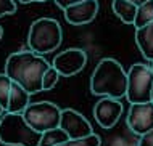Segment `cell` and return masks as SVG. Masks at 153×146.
I'll return each mask as SVG.
<instances>
[{"instance_id": "obj_1", "label": "cell", "mask_w": 153, "mask_h": 146, "mask_svg": "<svg viewBox=\"0 0 153 146\" xmlns=\"http://www.w3.org/2000/svg\"><path fill=\"white\" fill-rule=\"evenodd\" d=\"M50 66L42 55H37L32 50L29 52H16L7 58L5 74L21 85L29 95L42 91V76Z\"/></svg>"}, {"instance_id": "obj_2", "label": "cell", "mask_w": 153, "mask_h": 146, "mask_svg": "<svg viewBox=\"0 0 153 146\" xmlns=\"http://www.w3.org/2000/svg\"><path fill=\"white\" fill-rule=\"evenodd\" d=\"M127 76L121 63L113 58H103L97 63L92 77H90V90L97 97L123 98L126 95Z\"/></svg>"}, {"instance_id": "obj_3", "label": "cell", "mask_w": 153, "mask_h": 146, "mask_svg": "<svg viewBox=\"0 0 153 146\" xmlns=\"http://www.w3.org/2000/svg\"><path fill=\"white\" fill-rule=\"evenodd\" d=\"M40 133L24 120L21 112H3L0 117V141L8 146H37Z\"/></svg>"}, {"instance_id": "obj_4", "label": "cell", "mask_w": 153, "mask_h": 146, "mask_svg": "<svg viewBox=\"0 0 153 146\" xmlns=\"http://www.w3.org/2000/svg\"><path fill=\"white\" fill-rule=\"evenodd\" d=\"M63 40V31L56 19L39 18L31 24L27 34V45L37 55L52 53L60 47Z\"/></svg>"}, {"instance_id": "obj_5", "label": "cell", "mask_w": 153, "mask_h": 146, "mask_svg": "<svg viewBox=\"0 0 153 146\" xmlns=\"http://www.w3.org/2000/svg\"><path fill=\"white\" fill-rule=\"evenodd\" d=\"M127 76V85H126V95L129 103H143L152 100L153 91V71L150 66L143 63H135L132 64Z\"/></svg>"}, {"instance_id": "obj_6", "label": "cell", "mask_w": 153, "mask_h": 146, "mask_svg": "<svg viewBox=\"0 0 153 146\" xmlns=\"http://www.w3.org/2000/svg\"><path fill=\"white\" fill-rule=\"evenodd\" d=\"M21 114L24 120L36 132L42 133L45 130L58 127L61 109L52 101H37V103H29Z\"/></svg>"}, {"instance_id": "obj_7", "label": "cell", "mask_w": 153, "mask_h": 146, "mask_svg": "<svg viewBox=\"0 0 153 146\" xmlns=\"http://www.w3.org/2000/svg\"><path fill=\"white\" fill-rule=\"evenodd\" d=\"M87 64V53L81 48H68L58 53L53 60L52 66L58 71L60 76L71 77L81 72Z\"/></svg>"}, {"instance_id": "obj_8", "label": "cell", "mask_w": 153, "mask_h": 146, "mask_svg": "<svg viewBox=\"0 0 153 146\" xmlns=\"http://www.w3.org/2000/svg\"><path fill=\"white\" fill-rule=\"evenodd\" d=\"M126 120L127 127L135 135H142L153 128V100L143 103H131Z\"/></svg>"}, {"instance_id": "obj_9", "label": "cell", "mask_w": 153, "mask_h": 146, "mask_svg": "<svg viewBox=\"0 0 153 146\" xmlns=\"http://www.w3.org/2000/svg\"><path fill=\"white\" fill-rule=\"evenodd\" d=\"M58 127L66 132L68 138H82V136H87L90 133H94L92 125L89 124V120L79 111L71 109V108L61 109Z\"/></svg>"}, {"instance_id": "obj_10", "label": "cell", "mask_w": 153, "mask_h": 146, "mask_svg": "<svg viewBox=\"0 0 153 146\" xmlns=\"http://www.w3.org/2000/svg\"><path fill=\"white\" fill-rule=\"evenodd\" d=\"M123 114V103L116 98L102 97L94 106V117L102 128H111L118 124Z\"/></svg>"}, {"instance_id": "obj_11", "label": "cell", "mask_w": 153, "mask_h": 146, "mask_svg": "<svg viewBox=\"0 0 153 146\" xmlns=\"http://www.w3.org/2000/svg\"><path fill=\"white\" fill-rule=\"evenodd\" d=\"M65 18L73 26H82L89 24L95 19L98 13V2L97 0H82L79 3L65 8Z\"/></svg>"}, {"instance_id": "obj_12", "label": "cell", "mask_w": 153, "mask_h": 146, "mask_svg": "<svg viewBox=\"0 0 153 146\" xmlns=\"http://www.w3.org/2000/svg\"><path fill=\"white\" fill-rule=\"evenodd\" d=\"M29 97L26 90L16 82H11L10 93H8V101H7V112H23L24 108L29 104Z\"/></svg>"}, {"instance_id": "obj_13", "label": "cell", "mask_w": 153, "mask_h": 146, "mask_svg": "<svg viewBox=\"0 0 153 146\" xmlns=\"http://www.w3.org/2000/svg\"><path fill=\"white\" fill-rule=\"evenodd\" d=\"M135 44L148 61H153V21L142 27H135Z\"/></svg>"}, {"instance_id": "obj_14", "label": "cell", "mask_w": 153, "mask_h": 146, "mask_svg": "<svg viewBox=\"0 0 153 146\" xmlns=\"http://www.w3.org/2000/svg\"><path fill=\"white\" fill-rule=\"evenodd\" d=\"M135 10L137 7L129 0H113V11L123 23L132 24L135 18Z\"/></svg>"}, {"instance_id": "obj_15", "label": "cell", "mask_w": 153, "mask_h": 146, "mask_svg": "<svg viewBox=\"0 0 153 146\" xmlns=\"http://www.w3.org/2000/svg\"><path fill=\"white\" fill-rule=\"evenodd\" d=\"M66 140H68L66 132L60 127H55V128H50V130H45L40 133V140L37 146H56Z\"/></svg>"}, {"instance_id": "obj_16", "label": "cell", "mask_w": 153, "mask_h": 146, "mask_svg": "<svg viewBox=\"0 0 153 146\" xmlns=\"http://www.w3.org/2000/svg\"><path fill=\"white\" fill-rule=\"evenodd\" d=\"M153 21V0H147V2L140 3L135 10V18H134V26L142 27L145 24Z\"/></svg>"}, {"instance_id": "obj_17", "label": "cell", "mask_w": 153, "mask_h": 146, "mask_svg": "<svg viewBox=\"0 0 153 146\" xmlns=\"http://www.w3.org/2000/svg\"><path fill=\"white\" fill-rule=\"evenodd\" d=\"M100 145H102L100 136L95 135V133H90V135L82 136V138H68L56 146H100Z\"/></svg>"}, {"instance_id": "obj_18", "label": "cell", "mask_w": 153, "mask_h": 146, "mask_svg": "<svg viewBox=\"0 0 153 146\" xmlns=\"http://www.w3.org/2000/svg\"><path fill=\"white\" fill-rule=\"evenodd\" d=\"M58 77H60L58 71L50 64L42 76V90H52L56 85V82H58Z\"/></svg>"}, {"instance_id": "obj_19", "label": "cell", "mask_w": 153, "mask_h": 146, "mask_svg": "<svg viewBox=\"0 0 153 146\" xmlns=\"http://www.w3.org/2000/svg\"><path fill=\"white\" fill-rule=\"evenodd\" d=\"M11 87V79L7 74H0V106L5 109L7 101H8V93H10Z\"/></svg>"}, {"instance_id": "obj_20", "label": "cell", "mask_w": 153, "mask_h": 146, "mask_svg": "<svg viewBox=\"0 0 153 146\" xmlns=\"http://www.w3.org/2000/svg\"><path fill=\"white\" fill-rule=\"evenodd\" d=\"M16 11V5L13 0H0V16L11 15Z\"/></svg>"}, {"instance_id": "obj_21", "label": "cell", "mask_w": 153, "mask_h": 146, "mask_svg": "<svg viewBox=\"0 0 153 146\" xmlns=\"http://www.w3.org/2000/svg\"><path fill=\"white\" fill-rule=\"evenodd\" d=\"M140 140H139V145L137 146H153V128H150L148 132L139 135Z\"/></svg>"}, {"instance_id": "obj_22", "label": "cell", "mask_w": 153, "mask_h": 146, "mask_svg": "<svg viewBox=\"0 0 153 146\" xmlns=\"http://www.w3.org/2000/svg\"><path fill=\"white\" fill-rule=\"evenodd\" d=\"M79 2H82V0H55V3L58 5L60 8H68V7H71V5H74V3H79Z\"/></svg>"}, {"instance_id": "obj_23", "label": "cell", "mask_w": 153, "mask_h": 146, "mask_svg": "<svg viewBox=\"0 0 153 146\" xmlns=\"http://www.w3.org/2000/svg\"><path fill=\"white\" fill-rule=\"evenodd\" d=\"M21 3H32V2H47V0H19Z\"/></svg>"}, {"instance_id": "obj_24", "label": "cell", "mask_w": 153, "mask_h": 146, "mask_svg": "<svg viewBox=\"0 0 153 146\" xmlns=\"http://www.w3.org/2000/svg\"><path fill=\"white\" fill-rule=\"evenodd\" d=\"M129 2H132V3H134V5H135V7H139V5H140V3H143V2H147V0H129Z\"/></svg>"}, {"instance_id": "obj_25", "label": "cell", "mask_w": 153, "mask_h": 146, "mask_svg": "<svg viewBox=\"0 0 153 146\" xmlns=\"http://www.w3.org/2000/svg\"><path fill=\"white\" fill-rule=\"evenodd\" d=\"M3 112H5V109H3L2 106H0V117H2V114H3Z\"/></svg>"}, {"instance_id": "obj_26", "label": "cell", "mask_w": 153, "mask_h": 146, "mask_svg": "<svg viewBox=\"0 0 153 146\" xmlns=\"http://www.w3.org/2000/svg\"><path fill=\"white\" fill-rule=\"evenodd\" d=\"M2 35H3V31H2V27H0V39H2Z\"/></svg>"}, {"instance_id": "obj_27", "label": "cell", "mask_w": 153, "mask_h": 146, "mask_svg": "<svg viewBox=\"0 0 153 146\" xmlns=\"http://www.w3.org/2000/svg\"><path fill=\"white\" fill-rule=\"evenodd\" d=\"M152 71H153V61H152ZM152 100H153V91H152Z\"/></svg>"}]
</instances>
